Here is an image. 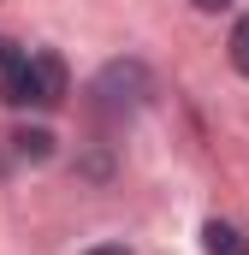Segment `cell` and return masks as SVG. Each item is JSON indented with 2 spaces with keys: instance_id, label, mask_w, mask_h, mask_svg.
<instances>
[{
  "instance_id": "cell-1",
  "label": "cell",
  "mask_w": 249,
  "mask_h": 255,
  "mask_svg": "<svg viewBox=\"0 0 249 255\" xmlns=\"http://www.w3.org/2000/svg\"><path fill=\"white\" fill-rule=\"evenodd\" d=\"M148 65L142 60H113L95 83H89V95H95V113H107V119H124V113H136L142 101H148Z\"/></svg>"
},
{
  "instance_id": "cell-2",
  "label": "cell",
  "mask_w": 249,
  "mask_h": 255,
  "mask_svg": "<svg viewBox=\"0 0 249 255\" xmlns=\"http://www.w3.org/2000/svg\"><path fill=\"white\" fill-rule=\"evenodd\" d=\"M71 95V77H65V60L60 54H30V107H60Z\"/></svg>"
},
{
  "instance_id": "cell-3",
  "label": "cell",
  "mask_w": 249,
  "mask_h": 255,
  "mask_svg": "<svg viewBox=\"0 0 249 255\" xmlns=\"http://www.w3.org/2000/svg\"><path fill=\"white\" fill-rule=\"evenodd\" d=\"M0 101L6 107H30V48L0 36Z\"/></svg>"
},
{
  "instance_id": "cell-4",
  "label": "cell",
  "mask_w": 249,
  "mask_h": 255,
  "mask_svg": "<svg viewBox=\"0 0 249 255\" xmlns=\"http://www.w3.org/2000/svg\"><path fill=\"white\" fill-rule=\"evenodd\" d=\"M202 250L208 255H249V232L232 220H208L202 226Z\"/></svg>"
},
{
  "instance_id": "cell-5",
  "label": "cell",
  "mask_w": 249,
  "mask_h": 255,
  "mask_svg": "<svg viewBox=\"0 0 249 255\" xmlns=\"http://www.w3.org/2000/svg\"><path fill=\"white\" fill-rule=\"evenodd\" d=\"M12 142H18L24 160H48V154H54V130H18Z\"/></svg>"
},
{
  "instance_id": "cell-6",
  "label": "cell",
  "mask_w": 249,
  "mask_h": 255,
  "mask_svg": "<svg viewBox=\"0 0 249 255\" xmlns=\"http://www.w3.org/2000/svg\"><path fill=\"white\" fill-rule=\"evenodd\" d=\"M232 65H238V71L249 77V12L238 18V24H232Z\"/></svg>"
},
{
  "instance_id": "cell-7",
  "label": "cell",
  "mask_w": 249,
  "mask_h": 255,
  "mask_svg": "<svg viewBox=\"0 0 249 255\" xmlns=\"http://www.w3.org/2000/svg\"><path fill=\"white\" fill-rule=\"evenodd\" d=\"M83 255H130L124 244H95V250H83Z\"/></svg>"
},
{
  "instance_id": "cell-8",
  "label": "cell",
  "mask_w": 249,
  "mask_h": 255,
  "mask_svg": "<svg viewBox=\"0 0 249 255\" xmlns=\"http://www.w3.org/2000/svg\"><path fill=\"white\" fill-rule=\"evenodd\" d=\"M190 6H196V12H226L232 0H190Z\"/></svg>"
}]
</instances>
